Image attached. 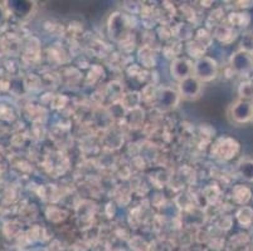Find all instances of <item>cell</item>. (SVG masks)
Listing matches in <instances>:
<instances>
[{"label": "cell", "instance_id": "6da1fadb", "mask_svg": "<svg viewBox=\"0 0 253 251\" xmlns=\"http://www.w3.org/2000/svg\"><path fill=\"white\" fill-rule=\"evenodd\" d=\"M232 118L238 123H245L253 118V103L248 100H241L232 106Z\"/></svg>", "mask_w": 253, "mask_h": 251}, {"label": "cell", "instance_id": "7a4b0ae2", "mask_svg": "<svg viewBox=\"0 0 253 251\" xmlns=\"http://www.w3.org/2000/svg\"><path fill=\"white\" fill-rule=\"evenodd\" d=\"M195 74L199 79H211L217 74V64L213 59L208 58V57H203L195 64Z\"/></svg>", "mask_w": 253, "mask_h": 251}, {"label": "cell", "instance_id": "3957f363", "mask_svg": "<svg viewBox=\"0 0 253 251\" xmlns=\"http://www.w3.org/2000/svg\"><path fill=\"white\" fill-rule=\"evenodd\" d=\"M215 155L219 157L228 160L232 158L238 152V143L232 138H222L217 142L214 147Z\"/></svg>", "mask_w": 253, "mask_h": 251}, {"label": "cell", "instance_id": "277c9868", "mask_svg": "<svg viewBox=\"0 0 253 251\" xmlns=\"http://www.w3.org/2000/svg\"><path fill=\"white\" fill-rule=\"evenodd\" d=\"M199 91H201V83L197 78L188 77L181 80L180 92L186 98H193V97L198 96Z\"/></svg>", "mask_w": 253, "mask_h": 251}, {"label": "cell", "instance_id": "5b68a950", "mask_svg": "<svg viewBox=\"0 0 253 251\" xmlns=\"http://www.w3.org/2000/svg\"><path fill=\"white\" fill-rule=\"evenodd\" d=\"M171 73L174 77L178 79H185V78L190 77L192 73V66L186 59H176L174 63L171 64Z\"/></svg>", "mask_w": 253, "mask_h": 251}, {"label": "cell", "instance_id": "8992f818", "mask_svg": "<svg viewBox=\"0 0 253 251\" xmlns=\"http://www.w3.org/2000/svg\"><path fill=\"white\" fill-rule=\"evenodd\" d=\"M234 68L238 72H247L251 68H253V57H251L248 53L241 52L234 57Z\"/></svg>", "mask_w": 253, "mask_h": 251}, {"label": "cell", "instance_id": "52a82bcc", "mask_svg": "<svg viewBox=\"0 0 253 251\" xmlns=\"http://www.w3.org/2000/svg\"><path fill=\"white\" fill-rule=\"evenodd\" d=\"M233 195H234V200L241 205L247 204V202L251 200L250 188L245 187V186H237L233 191Z\"/></svg>", "mask_w": 253, "mask_h": 251}, {"label": "cell", "instance_id": "ba28073f", "mask_svg": "<svg viewBox=\"0 0 253 251\" xmlns=\"http://www.w3.org/2000/svg\"><path fill=\"white\" fill-rule=\"evenodd\" d=\"M159 102L165 107H171L176 103V94L169 89H164L162 94L159 96Z\"/></svg>", "mask_w": 253, "mask_h": 251}, {"label": "cell", "instance_id": "9c48e42d", "mask_svg": "<svg viewBox=\"0 0 253 251\" xmlns=\"http://www.w3.org/2000/svg\"><path fill=\"white\" fill-rule=\"evenodd\" d=\"M239 174L242 175L243 179L248 181H253V161L246 160L239 165Z\"/></svg>", "mask_w": 253, "mask_h": 251}, {"label": "cell", "instance_id": "30bf717a", "mask_svg": "<svg viewBox=\"0 0 253 251\" xmlns=\"http://www.w3.org/2000/svg\"><path fill=\"white\" fill-rule=\"evenodd\" d=\"M237 218L242 225H250L253 220V211L250 207H242L237 214Z\"/></svg>", "mask_w": 253, "mask_h": 251}, {"label": "cell", "instance_id": "8fae6325", "mask_svg": "<svg viewBox=\"0 0 253 251\" xmlns=\"http://www.w3.org/2000/svg\"><path fill=\"white\" fill-rule=\"evenodd\" d=\"M231 22L236 25H243L245 27L250 22V17H248V14H232Z\"/></svg>", "mask_w": 253, "mask_h": 251}, {"label": "cell", "instance_id": "7c38bea8", "mask_svg": "<svg viewBox=\"0 0 253 251\" xmlns=\"http://www.w3.org/2000/svg\"><path fill=\"white\" fill-rule=\"evenodd\" d=\"M241 94L245 98H252L253 97V83H245L241 87Z\"/></svg>", "mask_w": 253, "mask_h": 251}, {"label": "cell", "instance_id": "4fadbf2b", "mask_svg": "<svg viewBox=\"0 0 253 251\" xmlns=\"http://www.w3.org/2000/svg\"><path fill=\"white\" fill-rule=\"evenodd\" d=\"M215 36H217L218 39L225 41L229 36H232V32H231V29H229V28L220 27V28H218V31H217V33H215Z\"/></svg>", "mask_w": 253, "mask_h": 251}, {"label": "cell", "instance_id": "5bb4252c", "mask_svg": "<svg viewBox=\"0 0 253 251\" xmlns=\"http://www.w3.org/2000/svg\"><path fill=\"white\" fill-rule=\"evenodd\" d=\"M4 52V45H3V41H1V39H0V55L3 54Z\"/></svg>", "mask_w": 253, "mask_h": 251}, {"label": "cell", "instance_id": "9a60e30c", "mask_svg": "<svg viewBox=\"0 0 253 251\" xmlns=\"http://www.w3.org/2000/svg\"><path fill=\"white\" fill-rule=\"evenodd\" d=\"M3 10H1V9H0V22H1V19H3Z\"/></svg>", "mask_w": 253, "mask_h": 251}]
</instances>
